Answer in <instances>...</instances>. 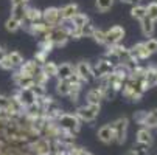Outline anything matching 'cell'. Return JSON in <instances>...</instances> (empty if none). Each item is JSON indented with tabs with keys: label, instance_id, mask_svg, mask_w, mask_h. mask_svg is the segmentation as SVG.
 <instances>
[{
	"label": "cell",
	"instance_id": "cb8c5ba5",
	"mask_svg": "<svg viewBox=\"0 0 157 155\" xmlns=\"http://www.w3.org/2000/svg\"><path fill=\"white\" fill-rule=\"evenodd\" d=\"M112 51H114L117 56H118V59H120V62H124L128 57H129V48H126L124 45H121V43H117V45H112V47H109Z\"/></svg>",
	"mask_w": 157,
	"mask_h": 155
},
{
	"label": "cell",
	"instance_id": "b9f144b4",
	"mask_svg": "<svg viewBox=\"0 0 157 155\" xmlns=\"http://www.w3.org/2000/svg\"><path fill=\"white\" fill-rule=\"evenodd\" d=\"M132 150L136 155H148V146L142 144V143H137V146H134Z\"/></svg>",
	"mask_w": 157,
	"mask_h": 155
},
{
	"label": "cell",
	"instance_id": "681fc988",
	"mask_svg": "<svg viewBox=\"0 0 157 155\" xmlns=\"http://www.w3.org/2000/svg\"><path fill=\"white\" fill-rule=\"evenodd\" d=\"M126 155H136V153H134V150L131 149V150H128V152H126Z\"/></svg>",
	"mask_w": 157,
	"mask_h": 155
},
{
	"label": "cell",
	"instance_id": "60d3db41",
	"mask_svg": "<svg viewBox=\"0 0 157 155\" xmlns=\"http://www.w3.org/2000/svg\"><path fill=\"white\" fill-rule=\"evenodd\" d=\"M47 57H48V53L42 51V50L36 51V54H34V61H36V62H37L39 65H42L44 62H47Z\"/></svg>",
	"mask_w": 157,
	"mask_h": 155
},
{
	"label": "cell",
	"instance_id": "603a6c76",
	"mask_svg": "<svg viewBox=\"0 0 157 155\" xmlns=\"http://www.w3.org/2000/svg\"><path fill=\"white\" fill-rule=\"evenodd\" d=\"M137 143H142V144H146V146H149V144L152 143V135H151L149 129L142 127V129L137 132Z\"/></svg>",
	"mask_w": 157,
	"mask_h": 155
},
{
	"label": "cell",
	"instance_id": "e0dca14e",
	"mask_svg": "<svg viewBox=\"0 0 157 155\" xmlns=\"http://www.w3.org/2000/svg\"><path fill=\"white\" fill-rule=\"evenodd\" d=\"M86 99H87V104H101L103 99V93L100 90V87H95V88H90L86 95Z\"/></svg>",
	"mask_w": 157,
	"mask_h": 155
},
{
	"label": "cell",
	"instance_id": "ffe728a7",
	"mask_svg": "<svg viewBox=\"0 0 157 155\" xmlns=\"http://www.w3.org/2000/svg\"><path fill=\"white\" fill-rule=\"evenodd\" d=\"M27 3H17V5H13V9H11V17L17 19V20H24L25 19V14H27Z\"/></svg>",
	"mask_w": 157,
	"mask_h": 155
},
{
	"label": "cell",
	"instance_id": "83f0119b",
	"mask_svg": "<svg viewBox=\"0 0 157 155\" xmlns=\"http://www.w3.org/2000/svg\"><path fill=\"white\" fill-rule=\"evenodd\" d=\"M131 16L134 17V19H137V20H142V19H145L146 17V6H143V5H134L132 6V9H131Z\"/></svg>",
	"mask_w": 157,
	"mask_h": 155
},
{
	"label": "cell",
	"instance_id": "d6986e66",
	"mask_svg": "<svg viewBox=\"0 0 157 155\" xmlns=\"http://www.w3.org/2000/svg\"><path fill=\"white\" fill-rule=\"evenodd\" d=\"M76 13H79V8L76 3H69L65 5L64 8H61V16H62V20H70Z\"/></svg>",
	"mask_w": 157,
	"mask_h": 155
},
{
	"label": "cell",
	"instance_id": "9a60e30c",
	"mask_svg": "<svg viewBox=\"0 0 157 155\" xmlns=\"http://www.w3.org/2000/svg\"><path fill=\"white\" fill-rule=\"evenodd\" d=\"M98 138H100V141H103L104 144H110L112 141H115V138H114V129H112L110 124H106V126L100 127V130H98Z\"/></svg>",
	"mask_w": 157,
	"mask_h": 155
},
{
	"label": "cell",
	"instance_id": "5bb4252c",
	"mask_svg": "<svg viewBox=\"0 0 157 155\" xmlns=\"http://www.w3.org/2000/svg\"><path fill=\"white\" fill-rule=\"evenodd\" d=\"M13 81L14 84L19 87V88H30L34 85V79L31 76H27V75H22L19 70L13 75Z\"/></svg>",
	"mask_w": 157,
	"mask_h": 155
},
{
	"label": "cell",
	"instance_id": "2e32d148",
	"mask_svg": "<svg viewBox=\"0 0 157 155\" xmlns=\"http://www.w3.org/2000/svg\"><path fill=\"white\" fill-rule=\"evenodd\" d=\"M145 84L146 88H152L157 85V65H149L145 72Z\"/></svg>",
	"mask_w": 157,
	"mask_h": 155
},
{
	"label": "cell",
	"instance_id": "7dc6e473",
	"mask_svg": "<svg viewBox=\"0 0 157 155\" xmlns=\"http://www.w3.org/2000/svg\"><path fill=\"white\" fill-rule=\"evenodd\" d=\"M5 56H6V51H5V48H3V47H0V61H2Z\"/></svg>",
	"mask_w": 157,
	"mask_h": 155
},
{
	"label": "cell",
	"instance_id": "ba28073f",
	"mask_svg": "<svg viewBox=\"0 0 157 155\" xmlns=\"http://www.w3.org/2000/svg\"><path fill=\"white\" fill-rule=\"evenodd\" d=\"M114 67H115V65H112V64H110L109 61H106L104 57L100 59V61L97 62L95 67H92V70H94V79H101V78L107 76L109 73L114 72Z\"/></svg>",
	"mask_w": 157,
	"mask_h": 155
},
{
	"label": "cell",
	"instance_id": "52a82bcc",
	"mask_svg": "<svg viewBox=\"0 0 157 155\" xmlns=\"http://www.w3.org/2000/svg\"><path fill=\"white\" fill-rule=\"evenodd\" d=\"M104 33H106V45H107V47L117 45V43H120V42L123 40V37L126 36L124 28H123V27H118V25L109 28V30L104 31Z\"/></svg>",
	"mask_w": 157,
	"mask_h": 155
},
{
	"label": "cell",
	"instance_id": "7bdbcfd3",
	"mask_svg": "<svg viewBox=\"0 0 157 155\" xmlns=\"http://www.w3.org/2000/svg\"><path fill=\"white\" fill-rule=\"evenodd\" d=\"M0 68H3V70H14V65L11 64L8 56H5L2 61H0Z\"/></svg>",
	"mask_w": 157,
	"mask_h": 155
},
{
	"label": "cell",
	"instance_id": "4fadbf2b",
	"mask_svg": "<svg viewBox=\"0 0 157 155\" xmlns=\"http://www.w3.org/2000/svg\"><path fill=\"white\" fill-rule=\"evenodd\" d=\"M19 72L22 73V75H27V76H34L36 73H39L40 72V65L33 59V61H24V64H22L20 65V67H19Z\"/></svg>",
	"mask_w": 157,
	"mask_h": 155
},
{
	"label": "cell",
	"instance_id": "ab89813d",
	"mask_svg": "<svg viewBox=\"0 0 157 155\" xmlns=\"http://www.w3.org/2000/svg\"><path fill=\"white\" fill-rule=\"evenodd\" d=\"M53 48H55L53 43H52L48 39H40V42H39V50L45 51V53H50Z\"/></svg>",
	"mask_w": 157,
	"mask_h": 155
},
{
	"label": "cell",
	"instance_id": "7c38bea8",
	"mask_svg": "<svg viewBox=\"0 0 157 155\" xmlns=\"http://www.w3.org/2000/svg\"><path fill=\"white\" fill-rule=\"evenodd\" d=\"M50 25H47L45 22H36V24H31L27 30L33 34V36H36V37H40V39H44L47 34H48V31H50Z\"/></svg>",
	"mask_w": 157,
	"mask_h": 155
},
{
	"label": "cell",
	"instance_id": "bcb514c9",
	"mask_svg": "<svg viewBox=\"0 0 157 155\" xmlns=\"http://www.w3.org/2000/svg\"><path fill=\"white\" fill-rule=\"evenodd\" d=\"M76 155H92L90 152H89V150H86V149H82V147H79L78 149V153Z\"/></svg>",
	"mask_w": 157,
	"mask_h": 155
},
{
	"label": "cell",
	"instance_id": "e575fe53",
	"mask_svg": "<svg viewBox=\"0 0 157 155\" xmlns=\"http://www.w3.org/2000/svg\"><path fill=\"white\" fill-rule=\"evenodd\" d=\"M33 79H34V84H37V85H47V82L50 81V78L44 73L42 70H40L39 73H36V75L33 76Z\"/></svg>",
	"mask_w": 157,
	"mask_h": 155
},
{
	"label": "cell",
	"instance_id": "f6af8a7d",
	"mask_svg": "<svg viewBox=\"0 0 157 155\" xmlns=\"http://www.w3.org/2000/svg\"><path fill=\"white\" fill-rule=\"evenodd\" d=\"M121 2H124V3H129V5H139L140 2H142V0H121Z\"/></svg>",
	"mask_w": 157,
	"mask_h": 155
},
{
	"label": "cell",
	"instance_id": "4316f807",
	"mask_svg": "<svg viewBox=\"0 0 157 155\" xmlns=\"http://www.w3.org/2000/svg\"><path fill=\"white\" fill-rule=\"evenodd\" d=\"M100 90H101V93H103V99H106V101L115 99L117 90H114L112 87H109V85H106V84H100Z\"/></svg>",
	"mask_w": 157,
	"mask_h": 155
},
{
	"label": "cell",
	"instance_id": "d6a6232c",
	"mask_svg": "<svg viewBox=\"0 0 157 155\" xmlns=\"http://www.w3.org/2000/svg\"><path fill=\"white\" fill-rule=\"evenodd\" d=\"M114 2H115V0H97L95 5H97V9L100 13H106V11H109L112 8Z\"/></svg>",
	"mask_w": 157,
	"mask_h": 155
},
{
	"label": "cell",
	"instance_id": "7402d4cb",
	"mask_svg": "<svg viewBox=\"0 0 157 155\" xmlns=\"http://www.w3.org/2000/svg\"><path fill=\"white\" fill-rule=\"evenodd\" d=\"M154 24L155 22L151 20L149 17H145L140 20V27H142V33L146 36V37H151L152 33H154Z\"/></svg>",
	"mask_w": 157,
	"mask_h": 155
},
{
	"label": "cell",
	"instance_id": "30bf717a",
	"mask_svg": "<svg viewBox=\"0 0 157 155\" xmlns=\"http://www.w3.org/2000/svg\"><path fill=\"white\" fill-rule=\"evenodd\" d=\"M75 73L84 81V82H89L94 79V70H92V65L87 64L86 61H81L75 65Z\"/></svg>",
	"mask_w": 157,
	"mask_h": 155
},
{
	"label": "cell",
	"instance_id": "836d02e7",
	"mask_svg": "<svg viewBox=\"0 0 157 155\" xmlns=\"http://www.w3.org/2000/svg\"><path fill=\"white\" fill-rule=\"evenodd\" d=\"M146 17H149L151 20H157V2H151L146 6Z\"/></svg>",
	"mask_w": 157,
	"mask_h": 155
},
{
	"label": "cell",
	"instance_id": "6da1fadb",
	"mask_svg": "<svg viewBox=\"0 0 157 155\" xmlns=\"http://www.w3.org/2000/svg\"><path fill=\"white\" fill-rule=\"evenodd\" d=\"M56 124L61 130L64 132H69L72 135H78L79 132V127H81V121L78 120V116L75 113H61L56 120Z\"/></svg>",
	"mask_w": 157,
	"mask_h": 155
},
{
	"label": "cell",
	"instance_id": "1f68e13d",
	"mask_svg": "<svg viewBox=\"0 0 157 155\" xmlns=\"http://www.w3.org/2000/svg\"><path fill=\"white\" fill-rule=\"evenodd\" d=\"M5 28H6L8 31H11V33H16L17 30L22 28V22L17 20V19H14V17H10V19L5 22Z\"/></svg>",
	"mask_w": 157,
	"mask_h": 155
},
{
	"label": "cell",
	"instance_id": "74e56055",
	"mask_svg": "<svg viewBox=\"0 0 157 155\" xmlns=\"http://www.w3.org/2000/svg\"><path fill=\"white\" fill-rule=\"evenodd\" d=\"M31 90H33V93L36 95V98H44V96L47 95L45 85H37V84H34V85L31 87Z\"/></svg>",
	"mask_w": 157,
	"mask_h": 155
},
{
	"label": "cell",
	"instance_id": "7a4b0ae2",
	"mask_svg": "<svg viewBox=\"0 0 157 155\" xmlns=\"http://www.w3.org/2000/svg\"><path fill=\"white\" fill-rule=\"evenodd\" d=\"M100 104H86V105H81L76 109V116L79 121H84V123H90L94 121L98 113H100Z\"/></svg>",
	"mask_w": 157,
	"mask_h": 155
},
{
	"label": "cell",
	"instance_id": "ac0fdd59",
	"mask_svg": "<svg viewBox=\"0 0 157 155\" xmlns=\"http://www.w3.org/2000/svg\"><path fill=\"white\" fill-rule=\"evenodd\" d=\"M75 73V67L72 64H69V62H64V64H61V65H58V79H67L70 75H73Z\"/></svg>",
	"mask_w": 157,
	"mask_h": 155
},
{
	"label": "cell",
	"instance_id": "ee69618b",
	"mask_svg": "<svg viewBox=\"0 0 157 155\" xmlns=\"http://www.w3.org/2000/svg\"><path fill=\"white\" fill-rule=\"evenodd\" d=\"M146 113L148 112H145V110H139V112H136V115H134V120H136L139 124H143V121L146 118Z\"/></svg>",
	"mask_w": 157,
	"mask_h": 155
},
{
	"label": "cell",
	"instance_id": "8fae6325",
	"mask_svg": "<svg viewBox=\"0 0 157 155\" xmlns=\"http://www.w3.org/2000/svg\"><path fill=\"white\" fill-rule=\"evenodd\" d=\"M149 56H151V53L146 50L143 42H139V43H136V45H132L129 48V57L134 59V61H137V62H140L143 59H148Z\"/></svg>",
	"mask_w": 157,
	"mask_h": 155
},
{
	"label": "cell",
	"instance_id": "9c48e42d",
	"mask_svg": "<svg viewBox=\"0 0 157 155\" xmlns=\"http://www.w3.org/2000/svg\"><path fill=\"white\" fill-rule=\"evenodd\" d=\"M14 98L22 104V107H24V109L36 102V95L33 93L31 87H30V88H17Z\"/></svg>",
	"mask_w": 157,
	"mask_h": 155
},
{
	"label": "cell",
	"instance_id": "8d00e7d4",
	"mask_svg": "<svg viewBox=\"0 0 157 155\" xmlns=\"http://www.w3.org/2000/svg\"><path fill=\"white\" fill-rule=\"evenodd\" d=\"M104 59H106V61H109L112 65H118V64H121V62H120V59H118V56H117L114 51H112L110 48L106 51V54H104Z\"/></svg>",
	"mask_w": 157,
	"mask_h": 155
},
{
	"label": "cell",
	"instance_id": "484cf974",
	"mask_svg": "<svg viewBox=\"0 0 157 155\" xmlns=\"http://www.w3.org/2000/svg\"><path fill=\"white\" fill-rule=\"evenodd\" d=\"M72 88V84L67 81V79H58V84H56V93L59 96H67Z\"/></svg>",
	"mask_w": 157,
	"mask_h": 155
},
{
	"label": "cell",
	"instance_id": "f35d334b",
	"mask_svg": "<svg viewBox=\"0 0 157 155\" xmlns=\"http://www.w3.org/2000/svg\"><path fill=\"white\" fill-rule=\"evenodd\" d=\"M145 43V47H146V50L151 53V54H154V53H157V39H154V37H151V39H148L146 42H143Z\"/></svg>",
	"mask_w": 157,
	"mask_h": 155
},
{
	"label": "cell",
	"instance_id": "d590c367",
	"mask_svg": "<svg viewBox=\"0 0 157 155\" xmlns=\"http://www.w3.org/2000/svg\"><path fill=\"white\" fill-rule=\"evenodd\" d=\"M92 37H94V40H95V42H98V43H100V45H106V33H104L103 30H97V28H95V31H94Z\"/></svg>",
	"mask_w": 157,
	"mask_h": 155
},
{
	"label": "cell",
	"instance_id": "8992f818",
	"mask_svg": "<svg viewBox=\"0 0 157 155\" xmlns=\"http://www.w3.org/2000/svg\"><path fill=\"white\" fill-rule=\"evenodd\" d=\"M42 22H45V24L50 25V27L61 25V22H62L61 9L59 8H55V6H50L47 9H44L42 11Z\"/></svg>",
	"mask_w": 157,
	"mask_h": 155
},
{
	"label": "cell",
	"instance_id": "4dcf8cb0",
	"mask_svg": "<svg viewBox=\"0 0 157 155\" xmlns=\"http://www.w3.org/2000/svg\"><path fill=\"white\" fill-rule=\"evenodd\" d=\"M70 22L76 27V28H79V27H82L84 24H87V22H90L89 20V17L86 16V14H82V13H76L72 19H70Z\"/></svg>",
	"mask_w": 157,
	"mask_h": 155
},
{
	"label": "cell",
	"instance_id": "d4e9b609",
	"mask_svg": "<svg viewBox=\"0 0 157 155\" xmlns=\"http://www.w3.org/2000/svg\"><path fill=\"white\" fill-rule=\"evenodd\" d=\"M142 126L146 127V129H155L157 127V109H154V110L146 113V118H145Z\"/></svg>",
	"mask_w": 157,
	"mask_h": 155
},
{
	"label": "cell",
	"instance_id": "277c9868",
	"mask_svg": "<svg viewBox=\"0 0 157 155\" xmlns=\"http://www.w3.org/2000/svg\"><path fill=\"white\" fill-rule=\"evenodd\" d=\"M114 129V138L118 144H123L126 141V135H128V126H129V120L126 116H121L118 120H115L110 124Z\"/></svg>",
	"mask_w": 157,
	"mask_h": 155
},
{
	"label": "cell",
	"instance_id": "5b68a950",
	"mask_svg": "<svg viewBox=\"0 0 157 155\" xmlns=\"http://www.w3.org/2000/svg\"><path fill=\"white\" fill-rule=\"evenodd\" d=\"M31 147V150L36 153V155H52L53 150H52V141L48 138H44V137H39L36 138L31 144H28Z\"/></svg>",
	"mask_w": 157,
	"mask_h": 155
},
{
	"label": "cell",
	"instance_id": "f1b7e54d",
	"mask_svg": "<svg viewBox=\"0 0 157 155\" xmlns=\"http://www.w3.org/2000/svg\"><path fill=\"white\" fill-rule=\"evenodd\" d=\"M8 59L11 61V64L14 65V68H19L22 64H24V56H22L19 51H11V53H6Z\"/></svg>",
	"mask_w": 157,
	"mask_h": 155
},
{
	"label": "cell",
	"instance_id": "f546056e",
	"mask_svg": "<svg viewBox=\"0 0 157 155\" xmlns=\"http://www.w3.org/2000/svg\"><path fill=\"white\" fill-rule=\"evenodd\" d=\"M95 31V27L90 24V22H87V24H84L82 27L78 28V33H79V37H92Z\"/></svg>",
	"mask_w": 157,
	"mask_h": 155
},
{
	"label": "cell",
	"instance_id": "44dd1931",
	"mask_svg": "<svg viewBox=\"0 0 157 155\" xmlns=\"http://www.w3.org/2000/svg\"><path fill=\"white\" fill-rule=\"evenodd\" d=\"M40 70L45 73L48 78H56V76H58V64L47 61V62H44V64L40 65Z\"/></svg>",
	"mask_w": 157,
	"mask_h": 155
},
{
	"label": "cell",
	"instance_id": "f907efd6",
	"mask_svg": "<svg viewBox=\"0 0 157 155\" xmlns=\"http://www.w3.org/2000/svg\"><path fill=\"white\" fill-rule=\"evenodd\" d=\"M155 129H157V127H155Z\"/></svg>",
	"mask_w": 157,
	"mask_h": 155
},
{
	"label": "cell",
	"instance_id": "3957f363",
	"mask_svg": "<svg viewBox=\"0 0 157 155\" xmlns=\"http://www.w3.org/2000/svg\"><path fill=\"white\" fill-rule=\"evenodd\" d=\"M44 39H48L53 43V47H62V45H65V43H67V40L70 39V36H69V33H67L61 25H58V27H52L50 31H48V34L44 37Z\"/></svg>",
	"mask_w": 157,
	"mask_h": 155
},
{
	"label": "cell",
	"instance_id": "c3c4849f",
	"mask_svg": "<svg viewBox=\"0 0 157 155\" xmlns=\"http://www.w3.org/2000/svg\"><path fill=\"white\" fill-rule=\"evenodd\" d=\"M28 0H11V5H17V3H27Z\"/></svg>",
	"mask_w": 157,
	"mask_h": 155
}]
</instances>
